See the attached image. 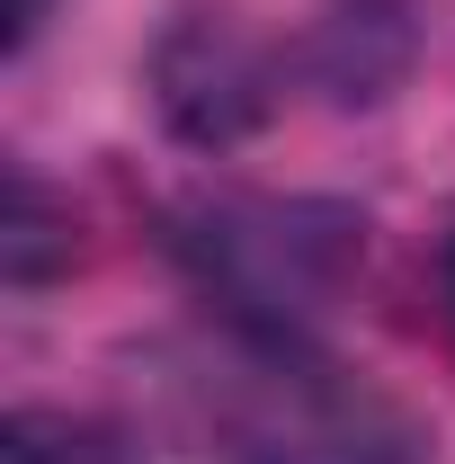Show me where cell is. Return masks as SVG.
Listing matches in <instances>:
<instances>
[{"mask_svg":"<svg viewBox=\"0 0 455 464\" xmlns=\"http://www.w3.org/2000/svg\"><path fill=\"white\" fill-rule=\"evenodd\" d=\"M215 420L232 464H411V420L295 340L250 348L224 375Z\"/></svg>","mask_w":455,"mask_h":464,"instance_id":"6da1fadb","label":"cell"},{"mask_svg":"<svg viewBox=\"0 0 455 464\" xmlns=\"http://www.w3.org/2000/svg\"><path fill=\"white\" fill-rule=\"evenodd\" d=\"M429 286H438V313L455 322V215H447V232L429 241Z\"/></svg>","mask_w":455,"mask_h":464,"instance_id":"277c9868","label":"cell"},{"mask_svg":"<svg viewBox=\"0 0 455 464\" xmlns=\"http://www.w3.org/2000/svg\"><path fill=\"white\" fill-rule=\"evenodd\" d=\"M36 27H45V0H9V54H18Z\"/></svg>","mask_w":455,"mask_h":464,"instance_id":"5b68a950","label":"cell"},{"mask_svg":"<svg viewBox=\"0 0 455 464\" xmlns=\"http://www.w3.org/2000/svg\"><path fill=\"white\" fill-rule=\"evenodd\" d=\"M0 464H134L125 438L99 420H72V411H18L0 429Z\"/></svg>","mask_w":455,"mask_h":464,"instance_id":"3957f363","label":"cell"},{"mask_svg":"<svg viewBox=\"0 0 455 464\" xmlns=\"http://www.w3.org/2000/svg\"><path fill=\"white\" fill-rule=\"evenodd\" d=\"M357 250L348 215L331 206H224L197 232V268L259 340H295V313H322L340 295Z\"/></svg>","mask_w":455,"mask_h":464,"instance_id":"7a4b0ae2","label":"cell"}]
</instances>
